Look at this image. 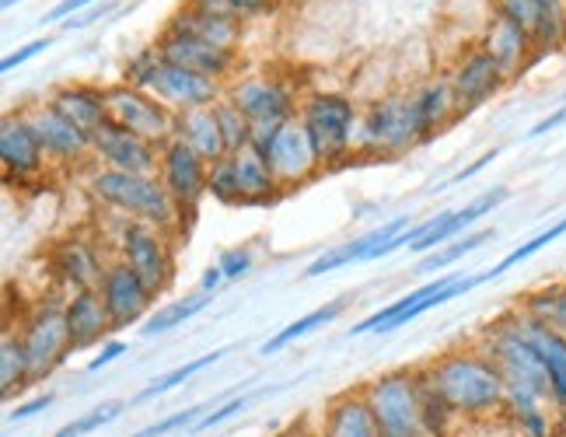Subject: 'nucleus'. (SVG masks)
Masks as SVG:
<instances>
[{
	"label": "nucleus",
	"instance_id": "6e6552de",
	"mask_svg": "<svg viewBox=\"0 0 566 437\" xmlns=\"http://www.w3.org/2000/svg\"><path fill=\"white\" fill-rule=\"evenodd\" d=\"M171 238L176 235L140 221L119 225V238H116L119 259L147 283V291L155 298L168 291V283L176 280V249H171Z\"/></svg>",
	"mask_w": 566,
	"mask_h": 437
},
{
	"label": "nucleus",
	"instance_id": "c9c22d12",
	"mask_svg": "<svg viewBox=\"0 0 566 437\" xmlns=\"http://www.w3.org/2000/svg\"><path fill=\"white\" fill-rule=\"evenodd\" d=\"M210 301L213 294H203V291H196L189 298H176V301H168L161 304L158 312H150L147 325H144V336H161V333H171V330H179V325L192 322L200 312L210 309Z\"/></svg>",
	"mask_w": 566,
	"mask_h": 437
},
{
	"label": "nucleus",
	"instance_id": "4c0bfd02",
	"mask_svg": "<svg viewBox=\"0 0 566 437\" xmlns=\"http://www.w3.org/2000/svg\"><path fill=\"white\" fill-rule=\"evenodd\" d=\"M213 116L217 123H221V134H224V144H228V155H234V150H242L252 144V123L249 116L238 108L228 95L213 105Z\"/></svg>",
	"mask_w": 566,
	"mask_h": 437
},
{
	"label": "nucleus",
	"instance_id": "c85d7f7f",
	"mask_svg": "<svg viewBox=\"0 0 566 437\" xmlns=\"http://www.w3.org/2000/svg\"><path fill=\"white\" fill-rule=\"evenodd\" d=\"M171 141H182L186 147H192L207 165H217L228 158V144L221 134V123L213 116V105L176 113V134H171Z\"/></svg>",
	"mask_w": 566,
	"mask_h": 437
},
{
	"label": "nucleus",
	"instance_id": "2eb2a0df",
	"mask_svg": "<svg viewBox=\"0 0 566 437\" xmlns=\"http://www.w3.org/2000/svg\"><path fill=\"white\" fill-rule=\"evenodd\" d=\"M165 60L179 63L186 71H196L203 77H213V81H228L238 67V50H224V46H213V42H203L196 35H186V32H176V29H165L155 42H150Z\"/></svg>",
	"mask_w": 566,
	"mask_h": 437
},
{
	"label": "nucleus",
	"instance_id": "a878e982",
	"mask_svg": "<svg viewBox=\"0 0 566 437\" xmlns=\"http://www.w3.org/2000/svg\"><path fill=\"white\" fill-rule=\"evenodd\" d=\"M231 165H234V179H238V193H242V207H273L280 204V183L270 168V158L266 150H259L255 144L234 150L228 155Z\"/></svg>",
	"mask_w": 566,
	"mask_h": 437
},
{
	"label": "nucleus",
	"instance_id": "f03ea898",
	"mask_svg": "<svg viewBox=\"0 0 566 437\" xmlns=\"http://www.w3.org/2000/svg\"><path fill=\"white\" fill-rule=\"evenodd\" d=\"M88 193L105 210H116L123 221H140L168 235L186 231L189 214L176 204V196L168 193L161 175H137V171H116L98 165L88 175Z\"/></svg>",
	"mask_w": 566,
	"mask_h": 437
},
{
	"label": "nucleus",
	"instance_id": "f3484780",
	"mask_svg": "<svg viewBox=\"0 0 566 437\" xmlns=\"http://www.w3.org/2000/svg\"><path fill=\"white\" fill-rule=\"evenodd\" d=\"M46 162L50 158H46V150H42V141L35 134L32 119L25 116V108H18V113H8L0 119V165H4L8 183L39 179Z\"/></svg>",
	"mask_w": 566,
	"mask_h": 437
},
{
	"label": "nucleus",
	"instance_id": "bb28decb",
	"mask_svg": "<svg viewBox=\"0 0 566 437\" xmlns=\"http://www.w3.org/2000/svg\"><path fill=\"white\" fill-rule=\"evenodd\" d=\"M322 437H381L375 409L367 403L364 388H350L336 396L329 406L322 409Z\"/></svg>",
	"mask_w": 566,
	"mask_h": 437
},
{
	"label": "nucleus",
	"instance_id": "8fccbe9b",
	"mask_svg": "<svg viewBox=\"0 0 566 437\" xmlns=\"http://www.w3.org/2000/svg\"><path fill=\"white\" fill-rule=\"evenodd\" d=\"M95 4H98V0H60V4H53L46 14H42V25H56V21L63 25V21H67V18L84 14L88 8H95Z\"/></svg>",
	"mask_w": 566,
	"mask_h": 437
},
{
	"label": "nucleus",
	"instance_id": "5701e85b",
	"mask_svg": "<svg viewBox=\"0 0 566 437\" xmlns=\"http://www.w3.org/2000/svg\"><path fill=\"white\" fill-rule=\"evenodd\" d=\"M507 200H511V189H507V186H493V189H486V193H479L475 200H469V204H465V207H459V210H441L438 228H433V231L423 238V242L412 246L409 252H417V256L438 252L441 246L454 242V238L469 235V231H472V225H479L486 214H493L500 204H507Z\"/></svg>",
	"mask_w": 566,
	"mask_h": 437
},
{
	"label": "nucleus",
	"instance_id": "79ce46f5",
	"mask_svg": "<svg viewBox=\"0 0 566 437\" xmlns=\"http://www.w3.org/2000/svg\"><path fill=\"white\" fill-rule=\"evenodd\" d=\"M123 409H126V403H116V399H113V403H102V406H95V409H88V413H81L77 420L63 424L53 437H88V434L108 427L113 420H119V417H123Z\"/></svg>",
	"mask_w": 566,
	"mask_h": 437
},
{
	"label": "nucleus",
	"instance_id": "423d86ee",
	"mask_svg": "<svg viewBox=\"0 0 566 437\" xmlns=\"http://www.w3.org/2000/svg\"><path fill=\"white\" fill-rule=\"evenodd\" d=\"M420 126L417 113H412V95L409 92H391L371 102L360 113L357 123V150L354 155H381V158H399L406 150L420 147Z\"/></svg>",
	"mask_w": 566,
	"mask_h": 437
},
{
	"label": "nucleus",
	"instance_id": "49530a36",
	"mask_svg": "<svg viewBox=\"0 0 566 437\" xmlns=\"http://www.w3.org/2000/svg\"><path fill=\"white\" fill-rule=\"evenodd\" d=\"M493 14L514 21L517 29H525L532 35V25H535V0H493Z\"/></svg>",
	"mask_w": 566,
	"mask_h": 437
},
{
	"label": "nucleus",
	"instance_id": "a18cd8bd",
	"mask_svg": "<svg viewBox=\"0 0 566 437\" xmlns=\"http://www.w3.org/2000/svg\"><path fill=\"white\" fill-rule=\"evenodd\" d=\"M217 267L224 270V280H228V283H231V280H242V277H249L252 267H255V252H252L249 246H231V249L221 252V259H217Z\"/></svg>",
	"mask_w": 566,
	"mask_h": 437
},
{
	"label": "nucleus",
	"instance_id": "37998d69",
	"mask_svg": "<svg viewBox=\"0 0 566 437\" xmlns=\"http://www.w3.org/2000/svg\"><path fill=\"white\" fill-rule=\"evenodd\" d=\"M504 420L517 430V437H556V420H553V406H532V409H517L504 413Z\"/></svg>",
	"mask_w": 566,
	"mask_h": 437
},
{
	"label": "nucleus",
	"instance_id": "4468645a",
	"mask_svg": "<svg viewBox=\"0 0 566 437\" xmlns=\"http://www.w3.org/2000/svg\"><path fill=\"white\" fill-rule=\"evenodd\" d=\"M50 267H53V277L74 294V291H98L102 288L108 259L98 249L95 238L63 235L60 242L50 249Z\"/></svg>",
	"mask_w": 566,
	"mask_h": 437
},
{
	"label": "nucleus",
	"instance_id": "680f3d73",
	"mask_svg": "<svg viewBox=\"0 0 566 437\" xmlns=\"http://www.w3.org/2000/svg\"><path fill=\"white\" fill-rule=\"evenodd\" d=\"M563 102H566V87H563Z\"/></svg>",
	"mask_w": 566,
	"mask_h": 437
},
{
	"label": "nucleus",
	"instance_id": "e433bc0d",
	"mask_svg": "<svg viewBox=\"0 0 566 437\" xmlns=\"http://www.w3.org/2000/svg\"><path fill=\"white\" fill-rule=\"evenodd\" d=\"M493 235H496L493 228H479V231H469V235H462V238H454V242L441 246L438 252L423 256V259L417 262V270H412V273H438V270H448V267H454V262H459V259H465L469 252L483 249Z\"/></svg>",
	"mask_w": 566,
	"mask_h": 437
},
{
	"label": "nucleus",
	"instance_id": "c03bdc74",
	"mask_svg": "<svg viewBox=\"0 0 566 437\" xmlns=\"http://www.w3.org/2000/svg\"><path fill=\"white\" fill-rule=\"evenodd\" d=\"M210 196L224 207H242V193H238V179H234V165L231 158L210 165Z\"/></svg>",
	"mask_w": 566,
	"mask_h": 437
},
{
	"label": "nucleus",
	"instance_id": "a211bd4d",
	"mask_svg": "<svg viewBox=\"0 0 566 437\" xmlns=\"http://www.w3.org/2000/svg\"><path fill=\"white\" fill-rule=\"evenodd\" d=\"M108 319H113V330H126V325H137L150 309H155V294L147 291V283L126 267V262L116 256L108 259L102 288H98Z\"/></svg>",
	"mask_w": 566,
	"mask_h": 437
},
{
	"label": "nucleus",
	"instance_id": "39448f33",
	"mask_svg": "<svg viewBox=\"0 0 566 437\" xmlns=\"http://www.w3.org/2000/svg\"><path fill=\"white\" fill-rule=\"evenodd\" d=\"M297 119L308 129L318 147L322 165H343L357 150V123L360 108L350 95L339 92H315L297 105Z\"/></svg>",
	"mask_w": 566,
	"mask_h": 437
},
{
	"label": "nucleus",
	"instance_id": "7ed1b4c3",
	"mask_svg": "<svg viewBox=\"0 0 566 437\" xmlns=\"http://www.w3.org/2000/svg\"><path fill=\"white\" fill-rule=\"evenodd\" d=\"M123 84H134L140 92L155 95L158 102H165L171 113H186V108H207L217 105L228 87L213 77H203L196 71H186L179 63L165 60L155 46H144L137 50L123 63Z\"/></svg>",
	"mask_w": 566,
	"mask_h": 437
},
{
	"label": "nucleus",
	"instance_id": "052dcab7",
	"mask_svg": "<svg viewBox=\"0 0 566 437\" xmlns=\"http://www.w3.org/2000/svg\"><path fill=\"white\" fill-rule=\"evenodd\" d=\"M0 4H4V8H14V4H18V0H0Z\"/></svg>",
	"mask_w": 566,
	"mask_h": 437
},
{
	"label": "nucleus",
	"instance_id": "ddd939ff",
	"mask_svg": "<svg viewBox=\"0 0 566 437\" xmlns=\"http://www.w3.org/2000/svg\"><path fill=\"white\" fill-rule=\"evenodd\" d=\"M161 183L168 186V193L176 196V204L192 217L196 207H200L210 196V165L196 155L192 147H186L182 141H168L161 144Z\"/></svg>",
	"mask_w": 566,
	"mask_h": 437
},
{
	"label": "nucleus",
	"instance_id": "2f4dec72",
	"mask_svg": "<svg viewBox=\"0 0 566 437\" xmlns=\"http://www.w3.org/2000/svg\"><path fill=\"white\" fill-rule=\"evenodd\" d=\"M514 309L532 315V319H538V322H546L549 330L566 336V280L542 283V288L521 294Z\"/></svg>",
	"mask_w": 566,
	"mask_h": 437
},
{
	"label": "nucleus",
	"instance_id": "dca6fc26",
	"mask_svg": "<svg viewBox=\"0 0 566 437\" xmlns=\"http://www.w3.org/2000/svg\"><path fill=\"white\" fill-rule=\"evenodd\" d=\"M228 98L242 108L252 126L259 123H287L297 116V95L280 77H242L228 87Z\"/></svg>",
	"mask_w": 566,
	"mask_h": 437
},
{
	"label": "nucleus",
	"instance_id": "58836bf2",
	"mask_svg": "<svg viewBox=\"0 0 566 437\" xmlns=\"http://www.w3.org/2000/svg\"><path fill=\"white\" fill-rule=\"evenodd\" d=\"M221 406V399H210V403H196L189 409H179V413H168V417L155 420V424H147L140 427L137 434H129V437H168V434H179V430H192L196 424H200L210 409Z\"/></svg>",
	"mask_w": 566,
	"mask_h": 437
},
{
	"label": "nucleus",
	"instance_id": "6ab92c4d",
	"mask_svg": "<svg viewBox=\"0 0 566 437\" xmlns=\"http://www.w3.org/2000/svg\"><path fill=\"white\" fill-rule=\"evenodd\" d=\"M448 81L454 87V98H459L462 113L469 116L472 108L493 102L500 92H504L511 77L500 71L483 50L472 46V50H465L459 60H454V67L448 71Z\"/></svg>",
	"mask_w": 566,
	"mask_h": 437
},
{
	"label": "nucleus",
	"instance_id": "5fc2aeb1",
	"mask_svg": "<svg viewBox=\"0 0 566 437\" xmlns=\"http://www.w3.org/2000/svg\"><path fill=\"white\" fill-rule=\"evenodd\" d=\"M559 126H566V102H563V105L556 108V113H549L546 119H538V123H535V126L528 129L525 137H528V141H538V137L553 134V129H559Z\"/></svg>",
	"mask_w": 566,
	"mask_h": 437
},
{
	"label": "nucleus",
	"instance_id": "a19ab883",
	"mask_svg": "<svg viewBox=\"0 0 566 437\" xmlns=\"http://www.w3.org/2000/svg\"><path fill=\"white\" fill-rule=\"evenodd\" d=\"M287 385H266V388H255V392H245V396H234V399H228V403H221L217 409H210L207 417L196 424L189 434H207V430H213V427H221V424H228L231 417H238V413H245L252 403H259L263 396H276V392H283Z\"/></svg>",
	"mask_w": 566,
	"mask_h": 437
},
{
	"label": "nucleus",
	"instance_id": "9b49d317",
	"mask_svg": "<svg viewBox=\"0 0 566 437\" xmlns=\"http://www.w3.org/2000/svg\"><path fill=\"white\" fill-rule=\"evenodd\" d=\"M266 158H270V168H273L283 193L308 186L312 179H318V175L325 171V165L318 158V147H315V141L308 137V129H304V123L297 116L287 119V123H280V129H276L270 147H266Z\"/></svg>",
	"mask_w": 566,
	"mask_h": 437
},
{
	"label": "nucleus",
	"instance_id": "6e6d98bb",
	"mask_svg": "<svg viewBox=\"0 0 566 437\" xmlns=\"http://www.w3.org/2000/svg\"><path fill=\"white\" fill-rule=\"evenodd\" d=\"M108 11H113V4H98V8H88L84 14H74V18L63 21V29H67V32H74V29H88V25H95L98 18H105Z\"/></svg>",
	"mask_w": 566,
	"mask_h": 437
},
{
	"label": "nucleus",
	"instance_id": "0eeeda50",
	"mask_svg": "<svg viewBox=\"0 0 566 437\" xmlns=\"http://www.w3.org/2000/svg\"><path fill=\"white\" fill-rule=\"evenodd\" d=\"M364 396L375 409L381 437H430L417 371H385L364 385Z\"/></svg>",
	"mask_w": 566,
	"mask_h": 437
},
{
	"label": "nucleus",
	"instance_id": "f257e3e1",
	"mask_svg": "<svg viewBox=\"0 0 566 437\" xmlns=\"http://www.w3.org/2000/svg\"><path fill=\"white\" fill-rule=\"evenodd\" d=\"M420 371L427 385L438 392L462 424H486L504 417L507 382L504 371L493 364V357L483 346L451 350V354L423 364Z\"/></svg>",
	"mask_w": 566,
	"mask_h": 437
},
{
	"label": "nucleus",
	"instance_id": "ea45409f",
	"mask_svg": "<svg viewBox=\"0 0 566 437\" xmlns=\"http://www.w3.org/2000/svg\"><path fill=\"white\" fill-rule=\"evenodd\" d=\"M563 235H566V217H559V221H556V225H549L546 231H538V235H532V238H528V242H521L517 249H511V252H507V256L500 259L496 267L490 270V277H493V280H496V277H504L507 270L521 267V262H528L535 252H542L546 246H553L556 238H563Z\"/></svg>",
	"mask_w": 566,
	"mask_h": 437
},
{
	"label": "nucleus",
	"instance_id": "393cba45",
	"mask_svg": "<svg viewBox=\"0 0 566 437\" xmlns=\"http://www.w3.org/2000/svg\"><path fill=\"white\" fill-rule=\"evenodd\" d=\"M63 319H67V333L74 350H92L108 343L113 333V319L98 291H74L63 298Z\"/></svg>",
	"mask_w": 566,
	"mask_h": 437
},
{
	"label": "nucleus",
	"instance_id": "bf43d9fd",
	"mask_svg": "<svg viewBox=\"0 0 566 437\" xmlns=\"http://www.w3.org/2000/svg\"><path fill=\"white\" fill-rule=\"evenodd\" d=\"M273 437H322V434H318V430H312V427H304V424H294V427L280 430V434H273Z\"/></svg>",
	"mask_w": 566,
	"mask_h": 437
},
{
	"label": "nucleus",
	"instance_id": "864d4df0",
	"mask_svg": "<svg viewBox=\"0 0 566 437\" xmlns=\"http://www.w3.org/2000/svg\"><path fill=\"white\" fill-rule=\"evenodd\" d=\"M231 4V11H234V18H259V14H270L280 0H228Z\"/></svg>",
	"mask_w": 566,
	"mask_h": 437
},
{
	"label": "nucleus",
	"instance_id": "f8f14e48",
	"mask_svg": "<svg viewBox=\"0 0 566 437\" xmlns=\"http://www.w3.org/2000/svg\"><path fill=\"white\" fill-rule=\"evenodd\" d=\"M92 158L102 168L158 175V168H161V147L144 141V137H137L134 129H123L119 123L105 119L92 134Z\"/></svg>",
	"mask_w": 566,
	"mask_h": 437
},
{
	"label": "nucleus",
	"instance_id": "1a4fd4ad",
	"mask_svg": "<svg viewBox=\"0 0 566 437\" xmlns=\"http://www.w3.org/2000/svg\"><path fill=\"white\" fill-rule=\"evenodd\" d=\"M21 343H25L29 367H32V382L50 378L53 371L74 354L71 333H67V319H63V301H42L25 315L18 330Z\"/></svg>",
	"mask_w": 566,
	"mask_h": 437
},
{
	"label": "nucleus",
	"instance_id": "4be33fe9",
	"mask_svg": "<svg viewBox=\"0 0 566 437\" xmlns=\"http://www.w3.org/2000/svg\"><path fill=\"white\" fill-rule=\"evenodd\" d=\"M409 225V217H391V221L371 228V231H364L357 238H350V242H339L333 246L329 252H322L318 259H312L308 267H304V277L315 280V277H325V273H333V270H343V267H350V262H375L378 249L388 246L391 238H399Z\"/></svg>",
	"mask_w": 566,
	"mask_h": 437
},
{
	"label": "nucleus",
	"instance_id": "aec40b11",
	"mask_svg": "<svg viewBox=\"0 0 566 437\" xmlns=\"http://www.w3.org/2000/svg\"><path fill=\"white\" fill-rule=\"evenodd\" d=\"M25 116L32 119L35 134L42 141V150H46L50 162H60V165H77L84 158H92V134L88 129L74 126L67 116H60L50 102H39V105H29Z\"/></svg>",
	"mask_w": 566,
	"mask_h": 437
},
{
	"label": "nucleus",
	"instance_id": "20e7f679",
	"mask_svg": "<svg viewBox=\"0 0 566 437\" xmlns=\"http://www.w3.org/2000/svg\"><path fill=\"white\" fill-rule=\"evenodd\" d=\"M490 270L486 273H444L438 280H427L420 283L417 291H409L402 298H396L391 304H385V309H378L375 315L360 319L357 325H350V336H371V333H396L402 330V325L417 322L420 315L441 309V304L454 301V298H465L472 294L475 288H483V283H490Z\"/></svg>",
	"mask_w": 566,
	"mask_h": 437
},
{
	"label": "nucleus",
	"instance_id": "72a5a7b5",
	"mask_svg": "<svg viewBox=\"0 0 566 437\" xmlns=\"http://www.w3.org/2000/svg\"><path fill=\"white\" fill-rule=\"evenodd\" d=\"M25 385H32L25 343H21L18 330H4V336H0V396L11 399Z\"/></svg>",
	"mask_w": 566,
	"mask_h": 437
},
{
	"label": "nucleus",
	"instance_id": "4d7b16f0",
	"mask_svg": "<svg viewBox=\"0 0 566 437\" xmlns=\"http://www.w3.org/2000/svg\"><path fill=\"white\" fill-rule=\"evenodd\" d=\"M221 283H228V280H224V270L213 262V267H207L203 277H200V291H203V294H217V288H221Z\"/></svg>",
	"mask_w": 566,
	"mask_h": 437
},
{
	"label": "nucleus",
	"instance_id": "9d476101",
	"mask_svg": "<svg viewBox=\"0 0 566 437\" xmlns=\"http://www.w3.org/2000/svg\"><path fill=\"white\" fill-rule=\"evenodd\" d=\"M105 95H108V119L119 123L123 129H134L137 137L150 141V144H168L171 134H176V113L158 102L155 95L140 92L134 84H105Z\"/></svg>",
	"mask_w": 566,
	"mask_h": 437
},
{
	"label": "nucleus",
	"instance_id": "b1692460",
	"mask_svg": "<svg viewBox=\"0 0 566 437\" xmlns=\"http://www.w3.org/2000/svg\"><path fill=\"white\" fill-rule=\"evenodd\" d=\"M409 95H412V113H417V126H420L423 144L433 141L438 134H444L448 126H454L465 116L459 98H454V87H451L448 74L423 81L417 92H409Z\"/></svg>",
	"mask_w": 566,
	"mask_h": 437
},
{
	"label": "nucleus",
	"instance_id": "c756f323",
	"mask_svg": "<svg viewBox=\"0 0 566 437\" xmlns=\"http://www.w3.org/2000/svg\"><path fill=\"white\" fill-rule=\"evenodd\" d=\"M165 29L196 35V39L213 42V46H224V50H238V39H242V21H238V18L210 14V11H200L192 4H186V8H179L176 14H171V21Z\"/></svg>",
	"mask_w": 566,
	"mask_h": 437
},
{
	"label": "nucleus",
	"instance_id": "13d9d810",
	"mask_svg": "<svg viewBox=\"0 0 566 437\" xmlns=\"http://www.w3.org/2000/svg\"><path fill=\"white\" fill-rule=\"evenodd\" d=\"M186 4L200 8V11H210V14H228V18H234V11H231L228 0H186ZM238 21H242V18H238Z\"/></svg>",
	"mask_w": 566,
	"mask_h": 437
},
{
	"label": "nucleus",
	"instance_id": "f704fd0d",
	"mask_svg": "<svg viewBox=\"0 0 566 437\" xmlns=\"http://www.w3.org/2000/svg\"><path fill=\"white\" fill-rule=\"evenodd\" d=\"M231 354V346H217V350H210V354H203V357H192V361H186V364H179V367H171V371H165V375H158L155 382H147L137 396H134V403H150V399H158V396H165V392H171V388H179V385H186L189 378H196V375H203L207 367H213L217 361H224Z\"/></svg>",
	"mask_w": 566,
	"mask_h": 437
},
{
	"label": "nucleus",
	"instance_id": "3c124183",
	"mask_svg": "<svg viewBox=\"0 0 566 437\" xmlns=\"http://www.w3.org/2000/svg\"><path fill=\"white\" fill-rule=\"evenodd\" d=\"M53 406V392H42V396H35V399H29V403H21L18 409H11L8 413V420L11 424H21V420H32V417H39L42 409H50Z\"/></svg>",
	"mask_w": 566,
	"mask_h": 437
},
{
	"label": "nucleus",
	"instance_id": "de8ad7c7",
	"mask_svg": "<svg viewBox=\"0 0 566 437\" xmlns=\"http://www.w3.org/2000/svg\"><path fill=\"white\" fill-rule=\"evenodd\" d=\"M53 46V39L46 35V39H32V42H25L21 50H14V53H8L4 60H0V74H11L14 67H21V63H29L32 56H39V53H46Z\"/></svg>",
	"mask_w": 566,
	"mask_h": 437
},
{
	"label": "nucleus",
	"instance_id": "603ef678",
	"mask_svg": "<svg viewBox=\"0 0 566 437\" xmlns=\"http://www.w3.org/2000/svg\"><path fill=\"white\" fill-rule=\"evenodd\" d=\"M126 340H108V343H102V350H98V354L88 361V371H92V375H95V371H102V367H108V364H113V361H119L123 354H126Z\"/></svg>",
	"mask_w": 566,
	"mask_h": 437
},
{
	"label": "nucleus",
	"instance_id": "cd10ccee",
	"mask_svg": "<svg viewBox=\"0 0 566 437\" xmlns=\"http://www.w3.org/2000/svg\"><path fill=\"white\" fill-rule=\"evenodd\" d=\"M46 102L60 116H67L74 126L88 129V134H95V129L108 119V95L102 84H84V81L60 84V87H53Z\"/></svg>",
	"mask_w": 566,
	"mask_h": 437
},
{
	"label": "nucleus",
	"instance_id": "412c9836",
	"mask_svg": "<svg viewBox=\"0 0 566 437\" xmlns=\"http://www.w3.org/2000/svg\"><path fill=\"white\" fill-rule=\"evenodd\" d=\"M475 46L483 50L511 81L525 74V71L532 67V63H538V60H535V46H532V35H528L525 29H517L514 21L496 18V14L486 18L483 35H479Z\"/></svg>",
	"mask_w": 566,
	"mask_h": 437
},
{
	"label": "nucleus",
	"instance_id": "473e14b6",
	"mask_svg": "<svg viewBox=\"0 0 566 437\" xmlns=\"http://www.w3.org/2000/svg\"><path fill=\"white\" fill-rule=\"evenodd\" d=\"M532 46L535 60L559 53L566 46V0H535Z\"/></svg>",
	"mask_w": 566,
	"mask_h": 437
},
{
	"label": "nucleus",
	"instance_id": "7c9ffc66",
	"mask_svg": "<svg viewBox=\"0 0 566 437\" xmlns=\"http://www.w3.org/2000/svg\"><path fill=\"white\" fill-rule=\"evenodd\" d=\"M346 304H350V298H336V301H329V304H318V309H312L308 315H301V319H294V322L283 325V330H276L263 346H259V354H263V357L280 354V350H287L291 343H297V340H304L308 333H315L318 325L336 322V319L346 312Z\"/></svg>",
	"mask_w": 566,
	"mask_h": 437
},
{
	"label": "nucleus",
	"instance_id": "09e8293b",
	"mask_svg": "<svg viewBox=\"0 0 566 437\" xmlns=\"http://www.w3.org/2000/svg\"><path fill=\"white\" fill-rule=\"evenodd\" d=\"M500 158V147H493V150H486V155H479L472 165H465V168H459V171H454V175H448V179L438 186V189H451V186H462V183H469V179H475V175L479 171H483V168H490L493 162Z\"/></svg>",
	"mask_w": 566,
	"mask_h": 437
}]
</instances>
